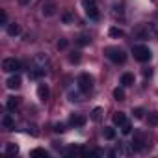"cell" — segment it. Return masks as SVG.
I'll return each mask as SVG.
<instances>
[{
  "mask_svg": "<svg viewBox=\"0 0 158 158\" xmlns=\"http://www.w3.org/2000/svg\"><path fill=\"white\" fill-rule=\"evenodd\" d=\"M104 56H106L110 61H114V63H125V60H127L125 50L119 48V47H106V48H104Z\"/></svg>",
  "mask_w": 158,
  "mask_h": 158,
  "instance_id": "6da1fadb",
  "label": "cell"
},
{
  "mask_svg": "<svg viewBox=\"0 0 158 158\" xmlns=\"http://www.w3.org/2000/svg\"><path fill=\"white\" fill-rule=\"evenodd\" d=\"M132 54H134V58L138 60V61H149L151 60V50H149V47H145V45H136L134 48H132Z\"/></svg>",
  "mask_w": 158,
  "mask_h": 158,
  "instance_id": "7a4b0ae2",
  "label": "cell"
},
{
  "mask_svg": "<svg viewBox=\"0 0 158 158\" xmlns=\"http://www.w3.org/2000/svg\"><path fill=\"white\" fill-rule=\"evenodd\" d=\"M78 88H80L84 93L91 91V89H93V78H91L88 73H82L80 76H78Z\"/></svg>",
  "mask_w": 158,
  "mask_h": 158,
  "instance_id": "3957f363",
  "label": "cell"
},
{
  "mask_svg": "<svg viewBox=\"0 0 158 158\" xmlns=\"http://www.w3.org/2000/svg\"><path fill=\"white\" fill-rule=\"evenodd\" d=\"M21 69V61L15 60V58H6L2 61V71L4 73H17Z\"/></svg>",
  "mask_w": 158,
  "mask_h": 158,
  "instance_id": "277c9868",
  "label": "cell"
},
{
  "mask_svg": "<svg viewBox=\"0 0 158 158\" xmlns=\"http://www.w3.org/2000/svg\"><path fill=\"white\" fill-rule=\"evenodd\" d=\"M56 11H58L56 0H45L43 6H41V13H43L45 17H52V15H56Z\"/></svg>",
  "mask_w": 158,
  "mask_h": 158,
  "instance_id": "5b68a950",
  "label": "cell"
},
{
  "mask_svg": "<svg viewBox=\"0 0 158 158\" xmlns=\"http://www.w3.org/2000/svg\"><path fill=\"white\" fill-rule=\"evenodd\" d=\"M34 63H35V67L43 69L45 73H48V71H50V60H48L45 54H37V56L34 58Z\"/></svg>",
  "mask_w": 158,
  "mask_h": 158,
  "instance_id": "8992f818",
  "label": "cell"
},
{
  "mask_svg": "<svg viewBox=\"0 0 158 158\" xmlns=\"http://www.w3.org/2000/svg\"><path fill=\"white\" fill-rule=\"evenodd\" d=\"M86 15H88L91 21H97V19L101 17V13H99V10H97V4H88V6H86Z\"/></svg>",
  "mask_w": 158,
  "mask_h": 158,
  "instance_id": "52a82bcc",
  "label": "cell"
},
{
  "mask_svg": "<svg viewBox=\"0 0 158 158\" xmlns=\"http://www.w3.org/2000/svg\"><path fill=\"white\" fill-rule=\"evenodd\" d=\"M37 95H39V99L45 102V101H48V97H50V89H48V86L47 84H39V88H37Z\"/></svg>",
  "mask_w": 158,
  "mask_h": 158,
  "instance_id": "ba28073f",
  "label": "cell"
},
{
  "mask_svg": "<svg viewBox=\"0 0 158 158\" xmlns=\"http://www.w3.org/2000/svg\"><path fill=\"white\" fill-rule=\"evenodd\" d=\"M6 86H8L10 89H17V88H21V76H19V74L10 76V78H8V82H6Z\"/></svg>",
  "mask_w": 158,
  "mask_h": 158,
  "instance_id": "9c48e42d",
  "label": "cell"
},
{
  "mask_svg": "<svg viewBox=\"0 0 158 158\" xmlns=\"http://www.w3.org/2000/svg\"><path fill=\"white\" fill-rule=\"evenodd\" d=\"M2 127H4L6 130H13V128H15V121H13V117H11L10 114H4V115H2Z\"/></svg>",
  "mask_w": 158,
  "mask_h": 158,
  "instance_id": "30bf717a",
  "label": "cell"
},
{
  "mask_svg": "<svg viewBox=\"0 0 158 158\" xmlns=\"http://www.w3.org/2000/svg\"><path fill=\"white\" fill-rule=\"evenodd\" d=\"M130 147H132V151H141V149L145 147V143H143V136H141V134L134 136V141L130 143Z\"/></svg>",
  "mask_w": 158,
  "mask_h": 158,
  "instance_id": "8fae6325",
  "label": "cell"
},
{
  "mask_svg": "<svg viewBox=\"0 0 158 158\" xmlns=\"http://www.w3.org/2000/svg\"><path fill=\"white\" fill-rule=\"evenodd\" d=\"M69 123H71L73 127H82V125L86 123V117H82V115H78V114H74V115H71Z\"/></svg>",
  "mask_w": 158,
  "mask_h": 158,
  "instance_id": "7c38bea8",
  "label": "cell"
},
{
  "mask_svg": "<svg viewBox=\"0 0 158 158\" xmlns=\"http://www.w3.org/2000/svg\"><path fill=\"white\" fill-rule=\"evenodd\" d=\"M121 84H123L125 88L132 86V84H134V74H130V73H125V74L121 76Z\"/></svg>",
  "mask_w": 158,
  "mask_h": 158,
  "instance_id": "4fadbf2b",
  "label": "cell"
},
{
  "mask_svg": "<svg viewBox=\"0 0 158 158\" xmlns=\"http://www.w3.org/2000/svg\"><path fill=\"white\" fill-rule=\"evenodd\" d=\"M19 104H21V99H19V97H8L6 108H8V110H15V108H17Z\"/></svg>",
  "mask_w": 158,
  "mask_h": 158,
  "instance_id": "5bb4252c",
  "label": "cell"
},
{
  "mask_svg": "<svg viewBox=\"0 0 158 158\" xmlns=\"http://www.w3.org/2000/svg\"><path fill=\"white\" fill-rule=\"evenodd\" d=\"M6 30H8V34H10V35H19V34H21V28H19V24H17V23L8 24V26H6Z\"/></svg>",
  "mask_w": 158,
  "mask_h": 158,
  "instance_id": "9a60e30c",
  "label": "cell"
},
{
  "mask_svg": "<svg viewBox=\"0 0 158 158\" xmlns=\"http://www.w3.org/2000/svg\"><path fill=\"white\" fill-rule=\"evenodd\" d=\"M76 43L80 45V47H86V45H89V43H91V37H89V35H86V34H82L80 37L76 39Z\"/></svg>",
  "mask_w": 158,
  "mask_h": 158,
  "instance_id": "2e32d148",
  "label": "cell"
},
{
  "mask_svg": "<svg viewBox=\"0 0 158 158\" xmlns=\"http://www.w3.org/2000/svg\"><path fill=\"white\" fill-rule=\"evenodd\" d=\"M102 114H104V112H102V108H95V110L91 112V119L99 123V121L102 119Z\"/></svg>",
  "mask_w": 158,
  "mask_h": 158,
  "instance_id": "e0dca14e",
  "label": "cell"
},
{
  "mask_svg": "<svg viewBox=\"0 0 158 158\" xmlns=\"http://www.w3.org/2000/svg\"><path fill=\"white\" fill-rule=\"evenodd\" d=\"M125 121H127V117H125V114H123V112H117V114L114 115V123H115V125H119V127H121Z\"/></svg>",
  "mask_w": 158,
  "mask_h": 158,
  "instance_id": "ac0fdd59",
  "label": "cell"
},
{
  "mask_svg": "<svg viewBox=\"0 0 158 158\" xmlns=\"http://www.w3.org/2000/svg\"><path fill=\"white\" fill-rule=\"evenodd\" d=\"M102 134H104V138H106V139H114V138H115V130H114V128H110V127H106V128L102 130Z\"/></svg>",
  "mask_w": 158,
  "mask_h": 158,
  "instance_id": "d6986e66",
  "label": "cell"
},
{
  "mask_svg": "<svg viewBox=\"0 0 158 158\" xmlns=\"http://www.w3.org/2000/svg\"><path fill=\"white\" fill-rule=\"evenodd\" d=\"M114 99H115V101H125V91H123L121 88L114 89Z\"/></svg>",
  "mask_w": 158,
  "mask_h": 158,
  "instance_id": "ffe728a7",
  "label": "cell"
},
{
  "mask_svg": "<svg viewBox=\"0 0 158 158\" xmlns=\"http://www.w3.org/2000/svg\"><path fill=\"white\" fill-rule=\"evenodd\" d=\"M6 152H8V154H17V152H19V147H17L15 143H8V145H6Z\"/></svg>",
  "mask_w": 158,
  "mask_h": 158,
  "instance_id": "44dd1931",
  "label": "cell"
},
{
  "mask_svg": "<svg viewBox=\"0 0 158 158\" xmlns=\"http://www.w3.org/2000/svg\"><path fill=\"white\" fill-rule=\"evenodd\" d=\"M147 119H149V125H152V127H156V125H158V114H156V112H151Z\"/></svg>",
  "mask_w": 158,
  "mask_h": 158,
  "instance_id": "7402d4cb",
  "label": "cell"
},
{
  "mask_svg": "<svg viewBox=\"0 0 158 158\" xmlns=\"http://www.w3.org/2000/svg\"><path fill=\"white\" fill-rule=\"evenodd\" d=\"M134 35H138V37H147V32L143 30V24H139V26L134 30Z\"/></svg>",
  "mask_w": 158,
  "mask_h": 158,
  "instance_id": "603a6c76",
  "label": "cell"
},
{
  "mask_svg": "<svg viewBox=\"0 0 158 158\" xmlns=\"http://www.w3.org/2000/svg\"><path fill=\"white\" fill-rule=\"evenodd\" d=\"M32 156H43V158H47L48 152H47L45 149H34V151H32Z\"/></svg>",
  "mask_w": 158,
  "mask_h": 158,
  "instance_id": "cb8c5ba5",
  "label": "cell"
},
{
  "mask_svg": "<svg viewBox=\"0 0 158 158\" xmlns=\"http://www.w3.org/2000/svg\"><path fill=\"white\" fill-rule=\"evenodd\" d=\"M69 61L71 63H78L80 61V52H71L69 54Z\"/></svg>",
  "mask_w": 158,
  "mask_h": 158,
  "instance_id": "d4e9b609",
  "label": "cell"
},
{
  "mask_svg": "<svg viewBox=\"0 0 158 158\" xmlns=\"http://www.w3.org/2000/svg\"><path fill=\"white\" fill-rule=\"evenodd\" d=\"M110 35H114V37H123L125 32H123L121 28H112V30H110Z\"/></svg>",
  "mask_w": 158,
  "mask_h": 158,
  "instance_id": "484cf974",
  "label": "cell"
},
{
  "mask_svg": "<svg viewBox=\"0 0 158 158\" xmlns=\"http://www.w3.org/2000/svg\"><path fill=\"white\" fill-rule=\"evenodd\" d=\"M121 132H123V134H130V132H132V125L125 121V123L121 125Z\"/></svg>",
  "mask_w": 158,
  "mask_h": 158,
  "instance_id": "4316f807",
  "label": "cell"
},
{
  "mask_svg": "<svg viewBox=\"0 0 158 158\" xmlns=\"http://www.w3.org/2000/svg\"><path fill=\"white\" fill-rule=\"evenodd\" d=\"M0 24L8 26V15H6V11H0Z\"/></svg>",
  "mask_w": 158,
  "mask_h": 158,
  "instance_id": "83f0119b",
  "label": "cell"
},
{
  "mask_svg": "<svg viewBox=\"0 0 158 158\" xmlns=\"http://www.w3.org/2000/svg\"><path fill=\"white\" fill-rule=\"evenodd\" d=\"M67 45H69V41H67V39H63V37H61V39L58 41V48H60V50H63V48H67Z\"/></svg>",
  "mask_w": 158,
  "mask_h": 158,
  "instance_id": "f1b7e54d",
  "label": "cell"
},
{
  "mask_svg": "<svg viewBox=\"0 0 158 158\" xmlns=\"http://www.w3.org/2000/svg\"><path fill=\"white\" fill-rule=\"evenodd\" d=\"M28 132H30L32 136H37V134H39V130H37L35 125H28Z\"/></svg>",
  "mask_w": 158,
  "mask_h": 158,
  "instance_id": "f546056e",
  "label": "cell"
},
{
  "mask_svg": "<svg viewBox=\"0 0 158 158\" xmlns=\"http://www.w3.org/2000/svg\"><path fill=\"white\" fill-rule=\"evenodd\" d=\"M132 114H134V117H136V119H141V117H143V110H141V108H136Z\"/></svg>",
  "mask_w": 158,
  "mask_h": 158,
  "instance_id": "4dcf8cb0",
  "label": "cell"
},
{
  "mask_svg": "<svg viewBox=\"0 0 158 158\" xmlns=\"http://www.w3.org/2000/svg\"><path fill=\"white\" fill-rule=\"evenodd\" d=\"M65 130V127L61 125V123H58V125H54V132H63Z\"/></svg>",
  "mask_w": 158,
  "mask_h": 158,
  "instance_id": "1f68e13d",
  "label": "cell"
},
{
  "mask_svg": "<svg viewBox=\"0 0 158 158\" xmlns=\"http://www.w3.org/2000/svg\"><path fill=\"white\" fill-rule=\"evenodd\" d=\"M69 97H71V101H82V99H80V95H78V93H76V95H74V93H71Z\"/></svg>",
  "mask_w": 158,
  "mask_h": 158,
  "instance_id": "d6a6232c",
  "label": "cell"
},
{
  "mask_svg": "<svg viewBox=\"0 0 158 158\" xmlns=\"http://www.w3.org/2000/svg\"><path fill=\"white\" fill-rule=\"evenodd\" d=\"M152 74V69H143V76H151Z\"/></svg>",
  "mask_w": 158,
  "mask_h": 158,
  "instance_id": "836d02e7",
  "label": "cell"
},
{
  "mask_svg": "<svg viewBox=\"0 0 158 158\" xmlns=\"http://www.w3.org/2000/svg\"><path fill=\"white\" fill-rule=\"evenodd\" d=\"M63 21H65V23H69V21H71V15H69V13H65V15H63Z\"/></svg>",
  "mask_w": 158,
  "mask_h": 158,
  "instance_id": "e575fe53",
  "label": "cell"
},
{
  "mask_svg": "<svg viewBox=\"0 0 158 158\" xmlns=\"http://www.w3.org/2000/svg\"><path fill=\"white\" fill-rule=\"evenodd\" d=\"M95 2H97V0H84V4H86V6H88V4H95Z\"/></svg>",
  "mask_w": 158,
  "mask_h": 158,
  "instance_id": "d590c367",
  "label": "cell"
},
{
  "mask_svg": "<svg viewBox=\"0 0 158 158\" xmlns=\"http://www.w3.org/2000/svg\"><path fill=\"white\" fill-rule=\"evenodd\" d=\"M19 2H21L23 6H26V4H30V2H32V0H19Z\"/></svg>",
  "mask_w": 158,
  "mask_h": 158,
  "instance_id": "8d00e7d4",
  "label": "cell"
},
{
  "mask_svg": "<svg viewBox=\"0 0 158 158\" xmlns=\"http://www.w3.org/2000/svg\"><path fill=\"white\" fill-rule=\"evenodd\" d=\"M154 34H156V35H158V24H156V28H154Z\"/></svg>",
  "mask_w": 158,
  "mask_h": 158,
  "instance_id": "74e56055",
  "label": "cell"
}]
</instances>
